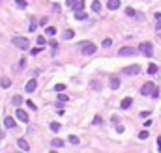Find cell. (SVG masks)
Returning a JSON list of instances; mask_svg holds the SVG:
<instances>
[{"label":"cell","mask_w":161,"mask_h":153,"mask_svg":"<svg viewBox=\"0 0 161 153\" xmlns=\"http://www.w3.org/2000/svg\"><path fill=\"white\" fill-rule=\"evenodd\" d=\"M77 49H81V52L84 54V56H92V54L96 52V49H98V47H96L92 41H81L79 45H77Z\"/></svg>","instance_id":"cell-1"},{"label":"cell","mask_w":161,"mask_h":153,"mask_svg":"<svg viewBox=\"0 0 161 153\" xmlns=\"http://www.w3.org/2000/svg\"><path fill=\"white\" fill-rule=\"evenodd\" d=\"M12 43H13L17 49H28V47H30V41H28L26 37H19V36H15V37L12 39Z\"/></svg>","instance_id":"cell-2"},{"label":"cell","mask_w":161,"mask_h":153,"mask_svg":"<svg viewBox=\"0 0 161 153\" xmlns=\"http://www.w3.org/2000/svg\"><path fill=\"white\" fill-rule=\"evenodd\" d=\"M124 73H126V76H135V75L141 73V65H139V63L127 65V67H124Z\"/></svg>","instance_id":"cell-3"},{"label":"cell","mask_w":161,"mask_h":153,"mask_svg":"<svg viewBox=\"0 0 161 153\" xmlns=\"http://www.w3.org/2000/svg\"><path fill=\"white\" fill-rule=\"evenodd\" d=\"M139 49H141V52L144 54V56H148V58L154 54V47H152V43H148V41L141 43V47H139Z\"/></svg>","instance_id":"cell-4"},{"label":"cell","mask_w":161,"mask_h":153,"mask_svg":"<svg viewBox=\"0 0 161 153\" xmlns=\"http://www.w3.org/2000/svg\"><path fill=\"white\" fill-rule=\"evenodd\" d=\"M154 92H156V84H154V82L143 84V88H141V93H143V95H152Z\"/></svg>","instance_id":"cell-5"},{"label":"cell","mask_w":161,"mask_h":153,"mask_svg":"<svg viewBox=\"0 0 161 153\" xmlns=\"http://www.w3.org/2000/svg\"><path fill=\"white\" fill-rule=\"evenodd\" d=\"M137 54V49H131V47H124L118 50V56H135Z\"/></svg>","instance_id":"cell-6"},{"label":"cell","mask_w":161,"mask_h":153,"mask_svg":"<svg viewBox=\"0 0 161 153\" xmlns=\"http://www.w3.org/2000/svg\"><path fill=\"white\" fill-rule=\"evenodd\" d=\"M15 118L19 119V122H23V123L28 122V114L23 110V108H17V110H15Z\"/></svg>","instance_id":"cell-7"},{"label":"cell","mask_w":161,"mask_h":153,"mask_svg":"<svg viewBox=\"0 0 161 153\" xmlns=\"http://www.w3.org/2000/svg\"><path fill=\"white\" fill-rule=\"evenodd\" d=\"M36 86H38L36 79H30V80L26 82V86H25V90H26V92H34V90H36Z\"/></svg>","instance_id":"cell-8"},{"label":"cell","mask_w":161,"mask_h":153,"mask_svg":"<svg viewBox=\"0 0 161 153\" xmlns=\"http://www.w3.org/2000/svg\"><path fill=\"white\" fill-rule=\"evenodd\" d=\"M17 146H19L21 149H23V151H28V149H30V146H28V142H26L25 138H19V140H17Z\"/></svg>","instance_id":"cell-9"},{"label":"cell","mask_w":161,"mask_h":153,"mask_svg":"<svg viewBox=\"0 0 161 153\" xmlns=\"http://www.w3.org/2000/svg\"><path fill=\"white\" fill-rule=\"evenodd\" d=\"M107 8L114 11V9H118V8H120V0H109V2H107Z\"/></svg>","instance_id":"cell-10"},{"label":"cell","mask_w":161,"mask_h":153,"mask_svg":"<svg viewBox=\"0 0 161 153\" xmlns=\"http://www.w3.org/2000/svg\"><path fill=\"white\" fill-rule=\"evenodd\" d=\"M4 125H6L8 129H13V127H15V119L9 118V116H6V118H4Z\"/></svg>","instance_id":"cell-11"},{"label":"cell","mask_w":161,"mask_h":153,"mask_svg":"<svg viewBox=\"0 0 161 153\" xmlns=\"http://www.w3.org/2000/svg\"><path fill=\"white\" fill-rule=\"evenodd\" d=\"M133 105V99H131V97H126V99L120 103V108H124V110H126V108H129Z\"/></svg>","instance_id":"cell-12"},{"label":"cell","mask_w":161,"mask_h":153,"mask_svg":"<svg viewBox=\"0 0 161 153\" xmlns=\"http://www.w3.org/2000/svg\"><path fill=\"white\" fill-rule=\"evenodd\" d=\"M111 88H112V90H118V88H120V79H118V76H112V79H111Z\"/></svg>","instance_id":"cell-13"},{"label":"cell","mask_w":161,"mask_h":153,"mask_svg":"<svg viewBox=\"0 0 161 153\" xmlns=\"http://www.w3.org/2000/svg\"><path fill=\"white\" fill-rule=\"evenodd\" d=\"M73 9H75V13H77V11H82V9H84V2H82V0H77V2H75V6H73Z\"/></svg>","instance_id":"cell-14"},{"label":"cell","mask_w":161,"mask_h":153,"mask_svg":"<svg viewBox=\"0 0 161 153\" xmlns=\"http://www.w3.org/2000/svg\"><path fill=\"white\" fill-rule=\"evenodd\" d=\"M51 146H52V148H62V146H64V140H62V138H52Z\"/></svg>","instance_id":"cell-15"},{"label":"cell","mask_w":161,"mask_h":153,"mask_svg":"<svg viewBox=\"0 0 161 153\" xmlns=\"http://www.w3.org/2000/svg\"><path fill=\"white\" fill-rule=\"evenodd\" d=\"M73 36H75V32H73V30H66V32L62 34L64 39H73Z\"/></svg>","instance_id":"cell-16"},{"label":"cell","mask_w":161,"mask_h":153,"mask_svg":"<svg viewBox=\"0 0 161 153\" xmlns=\"http://www.w3.org/2000/svg\"><path fill=\"white\" fill-rule=\"evenodd\" d=\"M99 9H101V4H99V0H94V2H92V11H96V13H98Z\"/></svg>","instance_id":"cell-17"},{"label":"cell","mask_w":161,"mask_h":153,"mask_svg":"<svg viewBox=\"0 0 161 153\" xmlns=\"http://www.w3.org/2000/svg\"><path fill=\"white\" fill-rule=\"evenodd\" d=\"M0 86H2V88H9V86H12V80L9 79H0Z\"/></svg>","instance_id":"cell-18"},{"label":"cell","mask_w":161,"mask_h":153,"mask_svg":"<svg viewBox=\"0 0 161 153\" xmlns=\"http://www.w3.org/2000/svg\"><path fill=\"white\" fill-rule=\"evenodd\" d=\"M45 34H47V36H55V34H56V28H55V26H47Z\"/></svg>","instance_id":"cell-19"},{"label":"cell","mask_w":161,"mask_h":153,"mask_svg":"<svg viewBox=\"0 0 161 153\" xmlns=\"http://www.w3.org/2000/svg\"><path fill=\"white\" fill-rule=\"evenodd\" d=\"M148 73H150V75L157 73V65H156V63H150V65H148Z\"/></svg>","instance_id":"cell-20"},{"label":"cell","mask_w":161,"mask_h":153,"mask_svg":"<svg viewBox=\"0 0 161 153\" xmlns=\"http://www.w3.org/2000/svg\"><path fill=\"white\" fill-rule=\"evenodd\" d=\"M15 4H17V8H21V9H25L28 4H26V0H15Z\"/></svg>","instance_id":"cell-21"},{"label":"cell","mask_w":161,"mask_h":153,"mask_svg":"<svg viewBox=\"0 0 161 153\" xmlns=\"http://www.w3.org/2000/svg\"><path fill=\"white\" fill-rule=\"evenodd\" d=\"M51 131H52V133H58V131H60V125H58L56 122H51Z\"/></svg>","instance_id":"cell-22"},{"label":"cell","mask_w":161,"mask_h":153,"mask_svg":"<svg viewBox=\"0 0 161 153\" xmlns=\"http://www.w3.org/2000/svg\"><path fill=\"white\" fill-rule=\"evenodd\" d=\"M68 140L71 142V144H73V146H77V144H79V138H77V136H75V135H69V136H68Z\"/></svg>","instance_id":"cell-23"},{"label":"cell","mask_w":161,"mask_h":153,"mask_svg":"<svg viewBox=\"0 0 161 153\" xmlns=\"http://www.w3.org/2000/svg\"><path fill=\"white\" fill-rule=\"evenodd\" d=\"M156 30H161V15H156Z\"/></svg>","instance_id":"cell-24"},{"label":"cell","mask_w":161,"mask_h":153,"mask_svg":"<svg viewBox=\"0 0 161 153\" xmlns=\"http://www.w3.org/2000/svg\"><path fill=\"white\" fill-rule=\"evenodd\" d=\"M75 17H77L79 21H84V19H86V13H84V11H77V13H75Z\"/></svg>","instance_id":"cell-25"},{"label":"cell","mask_w":161,"mask_h":153,"mask_svg":"<svg viewBox=\"0 0 161 153\" xmlns=\"http://www.w3.org/2000/svg\"><path fill=\"white\" fill-rule=\"evenodd\" d=\"M126 15H129V17H135L137 13H135V9H133V8H126Z\"/></svg>","instance_id":"cell-26"},{"label":"cell","mask_w":161,"mask_h":153,"mask_svg":"<svg viewBox=\"0 0 161 153\" xmlns=\"http://www.w3.org/2000/svg\"><path fill=\"white\" fill-rule=\"evenodd\" d=\"M12 103H13V105H21V103H23V99H21V95H15L13 99H12Z\"/></svg>","instance_id":"cell-27"},{"label":"cell","mask_w":161,"mask_h":153,"mask_svg":"<svg viewBox=\"0 0 161 153\" xmlns=\"http://www.w3.org/2000/svg\"><path fill=\"white\" fill-rule=\"evenodd\" d=\"M68 99H69V97H68L66 93H60V95H58V101H62V103H68Z\"/></svg>","instance_id":"cell-28"},{"label":"cell","mask_w":161,"mask_h":153,"mask_svg":"<svg viewBox=\"0 0 161 153\" xmlns=\"http://www.w3.org/2000/svg\"><path fill=\"white\" fill-rule=\"evenodd\" d=\"M101 45H103L105 49H107V47H111V45H112V39H103V43H101Z\"/></svg>","instance_id":"cell-29"},{"label":"cell","mask_w":161,"mask_h":153,"mask_svg":"<svg viewBox=\"0 0 161 153\" xmlns=\"http://www.w3.org/2000/svg\"><path fill=\"white\" fill-rule=\"evenodd\" d=\"M64 90H66V86H64V84H56L55 86V92H64Z\"/></svg>","instance_id":"cell-30"},{"label":"cell","mask_w":161,"mask_h":153,"mask_svg":"<svg viewBox=\"0 0 161 153\" xmlns=\"http://www.w3.org/2000/svg\"><path fill=\"white\" fill-rule=\"evenodd\" d=\"M139 138H141V140H146V138H148V131H143V133H139Z\"/></svg>","instance_id":"cell-31"},{"label":"cell","mask_w":161,"mask_h":153,"mask_svg":"<svg viewBox=\"0 0 161 153\" xmlns=\"http://www.w3.org/2000/svg\"><path fill=\"white\" fill-rule=\"evenodd\" d=\"M101 122H103L101 116H96V118H94V125H101Z\"/></svg>","instance_id":"cell-32"},{"label":"cell","mask_w":161,"mask_h":153,"mask_svg":"<svg viewBox=\"0 0 161 153\" xmlns=\"http://www.w3.org/2000/svg\"><path fill=\"white\" fill-rule=\"evenodd\" d=\"M38 28V23H36V21H32V23H30V32H34Z\"/></svg>","instance_id":"cell-33"},{"label":"cell","mask_w":161,"mask_h":153,"mask_svg":"<svg viewBox=\"0 0 161 153\" xmlns=\"http://www.w3.org/2000/svg\"><path fill=\"white\" fill-rule=\"evenodd\" d=\"M45 43V37L43 36H38V45H43Z\"/></svg>","instance_id":"cell-34"},{"label":"cell","mask_w":161,"mask_h":153,"mask_svg":"<svg viewBox=\"0 0 161 153\" xmlns=\"http://www.w3.org/2000/svg\"><path fill=\"white\" fill-rule=\"evenodd\" d=\"M75 2H77V0H66V6H69V8H73V6H75Z\"/></svg>","instance_id":"cell-35"},{"label":"cell","mask_w":161,"mask_h":153,"mask_svg":"<svg viewBox=\"0 0 161 153\" xmlns=\"http://www.w3.org/2000/svg\"><path fill=\"white\" fill-rule=\"evenodd\" d=\"M26 105L32 108V110H36V105H34V101H26Z\"/></svg>","instance_id":"cell-36"},{"label":"cell","mask_w":161,"mask_h":153,"mask_svg":"<svg viewBox=\"0 0 161 153\" xmlns=\"http://www.w3.org/2000/svg\"><path fill=\"white\" fill-rule=\"evenodd\" d=\"M25 63H26L25 60H21V62H19V69H25Z\"/></svg>","instance_id":"cell-37"},{"label":"cell","mask_w":161,"mask_h":153,"mask_svg":"<svg viewBox=\"0 0 161 153\" xmlns=\"http://www.w3.org/2000/svg\"><path fill=\"white\" fill-rule=\"evenodd\" d=\"M39 50H41V49H32V50H30V54H34V56H36V54H38Z\"/></svg>","instance_id":"cell-38"},{"label":"cell","mask_w":161,"mask_h":153,"mask_svg":"<svg viewBox=\"0 0 161 153\" xmlns=\"http://www.w3.org/2000/svg\"><path fill=\"white\" fill-rule=\"evenodd\" d=\"M152 97H154V99H157V97H159V92H157V88H156V92L152 93Z\"/></svg>","instance_id":"cell-39"},{"label":"cell","mask_w":161,"mask_h":153,"mask_svg":"<svg viewBox=\"0 0 161 153\" xmlns=\"http://www.w3.org/2000/svg\"><path fill=\"white\" fill-rule=\"evenodd\" d=\"M157 149H159V151H161V136H159V138H157Z\"/></svg>","instance_id":"cell-40"}]
</instances>
